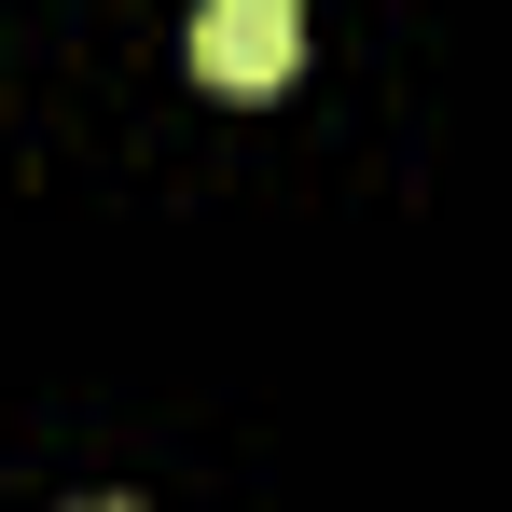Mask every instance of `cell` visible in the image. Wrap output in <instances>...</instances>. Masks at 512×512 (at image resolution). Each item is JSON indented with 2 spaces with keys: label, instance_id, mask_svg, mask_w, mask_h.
<instances>
[{
  "label": "cell",
  "instance_id": "obj_2",
  "mask_svg": "<svg viewBox=\"0 0 512 512\" xmlns=\"http://www.w3.org/2000/svg\"><path fill=\"white\" fill-rule=\"evenodd\" d=\"M70 512H125V499H70Z\"/></svg>",
  "mask_w": 512,
  "mask_h": 512
},
{
  "label": "cell",
  "instance_id": "obj_1",
  "mask_svg": "<svg viewBox=\"0 0 512 512\" xmlns=\"http://www.w3.org/2000/svg\"><path fill=\"white\" fill-rule=\"evenodd\" d=\"M291 56H305V14L291 0H208L194 14V70L208 84H277Z\"/></svg>",
  "mask_w": 512,
  "mask_h": 512
}]
</instances>
